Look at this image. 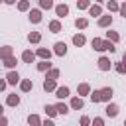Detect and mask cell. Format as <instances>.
Wrapping results in <instances>:
<instances>
[{
  "instance_id": "1",
  "label": "cell",
  "mask_w": 126,
  "mask_h": 126,
  "mask_svg": "<svg viewBox=\"0 0 126 126\" xmlns=\"http://www.w3.org/2000/svg\"><path fill=\"white\" fill-rule=\"evenodd\" d=\"M118 104H114V102H106V106H104V114L108 116V118H116L118 116Z\"/></svg>"
},
{
  "instance_id": "2",
  "label": "cell",
  "mask_w": 126,
  "mask_h": 126,
  "mask_svg": "<svg viewBox=\"0 0 126 126\" xmlns=\"http://www.w3.org/2000/svg\"><path fill=\"white\" fill-rule=\"evenodd\" d=\"M96 24H98V28H110V26H112V16H110V12H108V14H100Z\"/></svg>"
},
{
  "instance_id": "3",
  "label": "cell",
  "mask_w": 126,
  "mask_h": 126,
  "mask_svg": "<svg viewBox=\"0 0 126 126\" xmlns=\"http://www.w3.org/2000/svg\"><path fill=\"white\" fill-rule=\"evenodd\" d=\"M112 65H114V63H110V59H108V57H104V55H102V57H98V61H96V67H98L100 71H110V69H112Z\"/></svg>"
},
{
  "instance_id": "4",
  "label": "cell",
  "mask_w": 126,
  "mask_h": 126,
  "mask_svg": "<svg viewBox=\"0 0 126 126\" xmlns=\"http://www.w3.org/2000/svg\"><path fill=\"white\" fill-rule=\"evenodd\" d=\"M6 81H8V85H20V81H22V77L18 75V71H14V69H10V71L6 73Z\"/></svg>"
},
{
  "instance_id": "5",
  "label": "cell",
  "mask_w": 126,
  "mask_h": 126,
  "mask_svg": "<svg viewBox=\"0 0 126 126\" xmlns=\"http://www.w3.org/2000/svg\"><path fill=\"white\" fill-rule=\"evenodd\" d=\"M28 18H30L32 24H39L41 22V8H32L30 14H28Z\"/></svg>"
},
{
  "instance_id": "6",
  "label": "cell",
  "mask_w": 126,
  "mask_h": 126,
  "mask_svg": "<svg viewBox=\"0 0 126 126\" xmlns=\"http://www.w3.org/2000/svg\"><path fill=\"white\" fill-rule=\"evenodd\" d=\"M112 94H114L112 87H102V89H100V102H110Z\"/></svg>"
},
{
  "instance_id": "7",
  "label": "cell",
  "mask_w": 126,
  "mask_h": 126,
  "mask_svg": "<svg viewBox=\"0 0 126 126\" xmlns=\"http://www.w3.org/2000/svg\"><path fill=\"white\" fill-rule=\"evenodd\" d=\"M53 53L59 55V57H63V55L67 53V43H65V41H55V45H53Z\"/></svg>"
},
{
  "instance_id": "8",
  "label": "cell",
  "mask_w": 126,
  "mask_h": 126,
  "mask_svg": "<svg viewBox=\"0 0 126 126\" xmlns=\"http://www.w3.org/2000/svg\"><path fill=\"white\" fill-rule=\"evenodd\" d=\"M69 106H71V110H81V108L85 106L83 96H73V98H71V102H69Z\"/></svg>"
},
{
  "instance_id": "9",
  "label": "cell",
  "mask_w": 126,
  "mask_h": 126,
  "mask_svg": "<svg viewBox=\"0 0 126 126\" xmlns=\"http://www.w3.org/2000/svg\"><path fill=\"white\" fill-rule=\"evenodd\" d=\"M53 10H55V16H57V18H65V16L69 14V6H67V4H57Z\"/></svg>"
},
{
  "instance_id": "10",
  "label": "cell",
  "mask_w": 126,
  "mask_h": 126,
  "mask_svg": "<svg viewBox=\"0 0 126 126\" xmlns=\"http://www.w3.org/2000/svg\"><path fill=\"white\" fill-rule=\"evenodd\" d=\"M55 89H57L55 79H47V77H45V81H43V91H45V93H55Z\"/></svg>"
},
{
  "instance_id": "11",
  "label": "cell",
  "mask_w": 126,
  "mask_h": 126,
  "mask_svg": "<svg viewBox=\"0 0 126 126\" xmlns=\"http://www.w3.org/2000/svg\"><path fill=\"white\" fill-rule=\"evenodd\" d=\"M77 94H79V96L91 94V85H89V83H79V85H77Z\"/></svg>"
},
{
  "instance_id": "12",
  "label": "cell",
  "mask_w": 126,
  "mask_h": 126,
  "mask_svg": "<svg viewBox=\"0 0 126 126\" xmlns=\"http://www.w3.org/2000/svg\"><path fill=\"white\" fill-rule=\"evenodd\" d=\"M102 14V6L98 4V2H94V4H91L89 6V16H94V18H98Z\"/></svg>"
},
{
  "instance_id": "13",
  "label": "cell",
  "mask_w": 126,
  "mask_h": 126,
  "mask_svg": "<svg viewBox=\"0 0 126 126\" xmlns=\"http://www.w3.org/2000/svg\"><path fill=\"white\" fill-rule=\"evenodd\" d=\"M47 28H49V32H51V33H59V32L63 30V24H61V22H59V18H57V20H51Z\"/></svg>"
},
{
  "instance_id": "14",
  "label": "cell",
  "mask_w": 126,
  "mask_h": 126,
  "mask_svg": "<svg viewBox=\"0 0 126 126\" xmlns=\"http://www.w3.org/2000/svg\"><path fill=\"white\" fill-rule=\"evenodd\" d=\"M35 55H37L39 59H51L53 51H51V49H45V47H37V49H35Z\"/></svg>"
},
{
  "instance_id": "15",
  "label": "cell",
  "mask_w": 126,
  "mask_h": 126,
  "mask_svg": "<svg viewBox=\"0 0 126 126\" xmlns=\"http://www.w3.org/2000/svg\"><path fill=\"white\" fill-rule=\"evenodd\" d=\"M35 57H37V55H35V51H32V49H26V51L22 53V61H24V63H33Z\"/></svg>"
},
{
  "instance_id": "16",
  "label": "cell",
  "mask_w": 126,
  "mask_h": 126,
  "mask_svg": "<svg viewBox=\"0 0 126 126\" xmlns=\"http://www.w3.org/2000/svg\"><path fill=\"white\" fill-rule=\"evenodd\" d=\"M69 93H71V91H69V87H65V85H63V87H57V89H55V96H57L59 100L67 98V96H69Z\"/></svg>"
},
{
  "instance_id": "17",
  "label": "cell",
  "mask_w": 126,
  "mask_h": 126,
  "mask_svg": "<svg viewBox=\"0 0 126 126\" xmlns=\"http://www.w3.org/2000/svg\"><path fill=\"white\" fill-rule=\"evenodd\" d=\"M32 89H33L32 79H22V81H20V91H22V93H30Z\"/></svg>"
},
{
  "instance_id": "18",
  "label": "cell",
  "mask_w": 126,
  "mask_h": 126,
  "mask_svg": "<svg viewBox=\"0 0 126 126\" xmlns=\"http://www.w3.org/2000/svg\"><path fill=\"white\" fill-rule=\"evenodd\" d=\"M10 55H14V47H12V45H2V47H0V59L4 61V59L10 57Z\"/></svg>"
},
{
  "instance_id": "19",
  "label": "cell",
  "mask_w": 126,
  "mask_h": 126,
  "mask_svg": "<svg viewBox=\"0 0 126 126\" xmlns=\"http://www.w3.org/2000/svg\"><path fill=\"white\" fill-rule=\"evenodd\" d=\"M87 43V37L83 35V33H75L73 35V45H77V47H83Z\"/></svg>"
},
{
  "instance_id": "20",
  "label": "cell",
  "mask_w": 126,
  "mask_h": 126,
  "mask_svg": "<svg viewBox=\"0 0 126 126\" xmlns=\"http://www.w3.org/2000/svg\"><path fill=\"white\" fill-rule=\"evenodd\" d=\"M6 104H8V106H18V104H20V96H18L16 93H14V94H8V96H6Z\"/></svg>"
},
{
  "instance_id": "21",
  "label": "cell",
  "mask_w": 126,
  "mask_h": 126,
  "mask_svg": "<svg viewBox=\"0 0 126 126\" xmlns=\"http://www.w3.org/2000/svg\"><path fill=\"white\" fill-rule=\"evenodd\" d=\"M28 41L30 43H39L41 41V33L39 32H30L28 33Z\"/></svg>"
},
{
  "instance_id": "22",
  "label": "cell",
  "mask_w": 126,
  "mask_h": 126,
  "mask_svg": "<svg viewBox=\"0 0 126 126\" xmlns=\"http://www.w3.org/2000/svg\"><path fill=\"white\" fill-rule=\"evenodd\" d=\"M16 65H18V59H16L14 55H10V57L4 59V67H6V69H14Z\"/></svg>"
},
{
  "instance_id": "23",
  "label": "cell",
  "mask_w": 126,
  "mask_h": 126,
  "mask_svg": "<svg viewBox=\"0 0 126 126\" xmlns=\"http://www.w3.org/2000/svg\"><path fill=\"white\" fill-rule=\"evenodd\" d=\"M43 110H45V114H47L49 118H55V116L59 114V112H57V108H55V104H45V108H43Z\"/></svg>"
},
{
  "instance_id": "24",
  "label": "cell",
  "mask_w": 126,
  "mask_h": 126,
  "mask_svg": "<svg viewBox=\"0 0 126 126\" xmlns=\"http://www.w3.org/2000/svg\"><path fill=\"white\" fill-rule=\"evenodd\" d=\"M102 49H104V51H110V53H114V51H116V47H114V41H110V39H102Z\"/></svg>"
},
{
  "instance_id": "25",
  "label": "cell",
  "mask_w": 126,
  "mask_h": 126,
  "mask_svg": "<svg viewBox=\"0 0 126 126\" xmlns=\"http://www.w3.org/2000/svg\"><path fill=\"white\" fill-rule=\"evenodd\" d=\"M47 69H51V63H49V59H41V61L37 63V71H41V73H45Z\"/></svg>"
},
{
  "instance_id": "26",
  "label": "cell",
  "mask_w": 126,
  "mask_h": 126,
  "mask_svg": "<svg viewBox=\"0 0 126 126\" xmlns=\"http://www.w3.org/2000/svg\"><path fill=\"white\" fill-rule=\"evenodd\" d=\"M55 108H57V112H59V114H63V116H65V114H69V110H71V106H67L65 102H57V104H55Z\"/></svg>"
},
{
  "instance_id": "27",
  "label": "cell",
  "mask_w": 126,
  "mask_h": 126,
  "mask_svg": "<svg viewBox=\"0 0 126 126\" xmlns=\"http://www.w3.org/2000/svg\"><path fill=\"white\" fill-rule=\"evenodd\" d=\"M87 26H89V20H87V18H77V20H75V28H77V30H85Z\"/></svg>"
},
{
  "instance_id": "28",
  "label": "cell",
  "mask_w": 126,
  "mask_h": 126,
  "mask_svg": "<svg viewBox=\"0 0 126 126\" xmlns=\"http://www.w3.org/2000/svg\"><path fill=\"white\" fill-rule=\"evenodd\" d=\"M106 39H110V41L118 43V41H120V35H118V32H114V30H108V32H106Z\"/></svg>"
},
{
  "instance_id": "29",
  "label": "cell",
  "mask_w": 126,
  "mask_h": 126,
  "mask_svg": "<svg viewBox=\"0 0 126 126\" xmlns=\"http://www.w3.org/2000/svg\"><path fill=\"white\" fill-rule=\"evenodd\" d=\"M91 45H93L94 51H104V49H102V39H100V37H93Z\"/></svg>"
},
{
  "instance_id": "30",
  "label": "cell",
  "mask_w": 126,
  "mask_h": 126,
  "mask_svg": "<svg viewBox=\"0 0 126 126\" xmlns=\"http://www.w3.org/2000/svg\"><path fill=\"white\" fill-rule=\"evenodd\" d=\"M112 67H114V71H116V73L126 75V63H124V61H118V63H114Z\"/></svg>"
},
{
  "instance_id": "31",
  "label": "cell",
  "mask_w": 126,
  "mask_h": 126,
  "mask_svg": "<svg viewBox=\"0 0 126 126\" xmlns=\"http://www.w3.org/2000/svg\"><path fill=\"white\" fill-rule=\"evenodd\" d=\"M106 8H108V12L112 14V12H118V8H120V4H118L116 0H108V2H106Z\"/></svg>"
},
{
  "instance_id": "32",
  "label": "cell",
  "mask_w": 126,
  "mask_h": 126,
  "mask_svg": "<svg viewBox=\"0 0 126 126\" xmlns=\"http://www.w3.org/2000/svg\"><path fill=\"white\" fill-rule=\"evenodd\" d=\"M39 8L41 10H51V8H55V4H53V0H39Z\"/></svg>"
},
{
  "instance_id": "33",
  "label": "cell",
  "mask_w": 126,
  "mask_h": 126,
  "mask_svg": "<svg viewBox=\"0 0 126 126\" xmlns=\"http://www.w3.org/2000/svg\"><path fill=\"white\" fill-rule=\"evenodd\" d=\"M18 10L20 12H30V2L28 0H18Z\"/></svg>"
},
{
  "instance_id": "34",
  "label": "cell",
  "mask_w": 126,
  "mask_h": 126,
  "mask_svg": "<svg viewBox=\"0 0 126 126\" xmlns=\"http://www.w3.org/2000/svg\"><path fill=\"white\" fill-rule=\"evenodd\" d=\"M45 73H47V75H45L47 79H59V69H53V67H51V69H47Z\"/></svg>"
},
{
  "instance_id": "35",
  "label": "cell",
  "mask_w": 126,
  "mask_h": 126,
  "mask_svg": "<svg viewBox=\"0 0 126 126\" xmlns=\"http://www.w3.org/2000/svg\"><path fill=\"white\" fill-rule=\"evenodd\" d=\"M91 2H93V0H77V8H79V10H89Z\"/></svg>"
},
{
  "instance_id": "36",
  "label": "cell",
  "mask_w": 126,
  "mask_h": 126,
  "mask_svg": "<svg viewBox=\"0 0 126 126\" xmlns=\"http://www.w3.org/2000/svg\"><path fill=\"white\" fill-rule=\"evenodd\" d=\"M28 122H30V124H35V126H39V124H41V118H39L37 114H30V116H28Z\"/></svg>"
},
{
  "instance_id": "37",
  "label": "cell",
  "mask_w": 126,
  "mask_h": 126,
  "mask_svg": "<svg viewBox=\"0 0 126 126\" xmlns=\"http://www.w3.org/2000/svg\"><path fill=\"white\" fill-rule=\"evenodd\" d=\"M89 96H91V100H93V102H100V89H98V91H91V94H89Z\"/></svg>"
},
{
  "instance_id": "38",
  "label": "cell",
  "mask_w": 126,
  "mask_h": 126,
  "mask_svg": "<svg viewBox=\"0 0 126 126\" xmlns=\"http://www.w3.org/2000/svg\"><path fill=\"white\" fill-rule=\"evenodd\" d=\"M118 14H120L122 18H126V0H124V4H120V8H118Z\"/></svg>"
},
{
  "instance_id": "39",
  "label": "cell",
  "mask_w": 126,
  "mask_h": 126,
  "mask_svg": "<svg viewBox=\"0 0 126 126\" xmlns=\"http://www.w3.org/2000/svg\"><path fill=\"white\" fill-rule=\"evenodd\" d=\"M79 122H81V126H89V124H91V118H89V116H81Z\"/></svg>"
},
{
  "instance_id": "40",
  "label": "cell",
  "mask_w": 126,
  "mask_h": 126,
  "mask_svg": "<svg viewBox=\"0 0 126 126\" xmlns=\"http://www.w3.org/2000/svg\"><path fill=\"white\" fill-rule=\"evenodd\" d=\"M6 87H8V81H6V79H0V93H2Z\"/></svg>"
},
{
  "instance_id": "41",
  "label": "cell",
  "mask_w": 126,
  "mask_h": 126,
  "mask_svg": "<svg viewBox=\"0 0 126 126\" xmlns=\"http://www.w3.org/2000/svg\"><path fill=\"white\" fill-rule=\"evenodd\" d=\"M93 124H96V126H102V124H104V120H102V118H94V120H93Z\"/></svg>"
},
{
  "instance_id": "42",
  "label": "cell",
  "mask_w": 126,
  "mask_h": 126,
  "mask_svg": "<svg viewBox=\"0 0 126 126\" xmlns=\"http://www.w3.org/2000/svg\"><path fill=\"white\" fill-rule=\"evenodd\" d=\"M41 124H43V126H53V120L47 118V120H41Z\"/></svg>"
},
{
  "instance_id": "43",
  "label": "cell",
  "mask_w": 126,
  "mask_h": 126,
  "mask_svg": "<svg viewBox=\"0 0 126 126\" xmlns=\"http://www.w3.org/2000/svg\"><path fill=\"white\" fill-rule=\"evenodd\" d=\"M8 124V118L6 116H0V126H6Z\"/></svg>"
},
{
  "instance_id": "44",
  "label": "cell",
  "mask_w": 126,
  "mask_h": 126,
  "mask_svg": "<svg viewBox=\"0 0 126 126\" xmlns=\"http://www.w3.org/2000/svg\"><path fill=\"white\" fill-rule=\"evenodd\" d=\"M4 2H6V4H16L18 0H4Z\"/></svg>"
},
{
  "instance_id": "45",
  "label": "cell",
  "mask_w": 126,
  "mask_h": 126,
  "mask_svg": "<svg viewBox=\"0 0 126 126\" xmlns=\"http://www.w3.org/2000/svg\"><path fill=\"white\" fill-rule=\"evenodd\" d=\"M2 114H4V106L0 104V116H2Z\"/></svg>"
},
{
  "instance_id": "46",
  "label": "cell",
  "mask_w": 126,
  "mask_h": 126,
  "mask_svg": "<svg viewBox=\"0 0 126 126\" xmlns=\"http://www.w3.org/2000/svg\"><path fill=\"white\" fill-rule=\"evenodd\" d=\"M122 61H124V63H126V51H124V55H122Z\"/></svg>"
},
{
  "instance_id": "47",
  "label": "cell",
  "mask_w": 126,
  "mask_h": 126,
  "mask_svg": "<svg viewBox=\"0 0 126 126\" xmlns=\"http://www.w3.org/2000/svg\"><path fill=\"white\" fill-rule=\"evenodd\" d=\"M94 2H98V4H102V2H104V0H94Z\"/></svg>"
},
{
  "instance_id": "48",
  "label": "cell",
  "mask_w": 126,
  "mask_h": 126,
  "mask_svg": "<svg viewBox=\"0 0 126 126\" xmlns=\"http://www.w3.org/2000/svg\"><path fill=\"white\" fill-rule=\"evenodd\" d=\"M124 126H126V120H124Z\"/></svg>"
},
{
  "instance_id": "49",
  "label": "cell",
  "mask_w": 126,
  "mask_h": 126,
  "mask_svg": "<svg viewBox=\"0 0 126 126\" xmlns=\"http://www.w3.org/2000/svg\"><path fill=\"white\" fill-rule=\"evenodd\" d=\"M0 2H4V0H0Z\"/></svg>"
}]
</instances>
